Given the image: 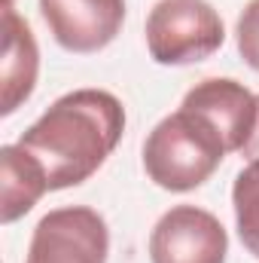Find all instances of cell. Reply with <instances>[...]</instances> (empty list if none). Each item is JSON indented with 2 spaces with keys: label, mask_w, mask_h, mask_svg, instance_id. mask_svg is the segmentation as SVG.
<instances>
[{
  "label": "cell",
  "mask_w": 259,
  "mask_h": 263,
  "mask_svg": "<svg viewBox=\"0 0 259 263\" xmlns=\"http://www.w3.org/2000/svg\"><path fill=\"white\" fill-rule=\"evenodd\" d=\"M235 43L247 65L259 73V0H250L235 25Z\"/></svg>",
  "instance_id": "obj_11"
},
{
  "label": "cell",
  "mask_w": 259,
  "mask_h": 263,
  "mask_svg": "<svg viewBox=\"0 0 259 263\" xmlns=\"http://www.w3.org/2000/svg\"><path fill=\"white\" fill-rule=\"evenodd\" d=\"M40 15L61 49L92 55L119 37L125 0H40Z\"/></svg>",
  "instance_id": "obj_6"
},
{
  "label": "cell",
  "mask_w": 259,
  "mask_h": 263,
  "mask_svg": "<svg viewBox=\"0 0 259 263\" xmlns=\"http://www.w3.org/2000/svg\"><path fill=\"white\" fill-rule=\"evenodd\" d=\"M226 25L207 0H159L146 15V49L156 65L183 67L210 59Z\"/></svg>",
  "instance_id": "obj_3"
},
{
  "label": "cell",
  "mask_w": 259,
  "mask_h": 263,
  "mask_svg": "<svg viewBox=\"0 0 259 263\" xmlns=\"http://www.w3.org/2000/svg\"><path fill=\"white\" fill-rule=\"evenodd\" d=\"M125 132V107L107 89H73L61 95L18 138L46 172L49 190L85 184L116 150Z\"/></svg>",
  "instance_id": "obj_1"
},
{
  "label": "cell",
  "mask_w": 259,
  "mask_h": 263,
  "mask_svg": "<svg viewBox=\"0 0 259 263\" xmlns=\"http://www.w3.org/2000/svg\"><path fill=\"white\" fill-rule=\"evenodd\" d=\"M256 107H259V95H256ZM241 156H247V159H259V110H256V126H253V135H250V141L244 144Z\"/></svg>",
  "instance_id": "obj_12"
},
{
  "label": "cell",
  "mask_w": 259,
  "mask_h": 263,
  "mask_svg": "<svg viewBox=\"0 0 259 263\" xmlns=\"http://www.w3.org/2000/svg\"><path fill=\"white\" fill-rule=\"evenodd\" d=\"M229 236L198 205H174L149 233V263H226Z\"/></svg>",
  "instance_id": "obj_5"
},
{
  "label": "cell",
  "mask_w": 259,
  "mask_h": 263,
  "mask_svg": "<svg viewBox=\"0 0 259 263\" xmlns=\"http://www.w3.org/2000/svg\"><path fill=\"white\" fill-rule=\"evenodd\" d=\"M110 230L89 205H67L40 217L25 263H107Z\"/></svg>",
  "instance_id": "obj_4"
},
{
  "label": "cell",
  "mask_w": 259,
  "mask_h": 263,
  "mask_svg": "<svg viewBox=\"0 0 259 263\" xmlns=\"http://www.w3.org/2000/svg\"><path fill=\"white\" fill-rule=\"evenodd\" d=\"M232 208L241 245L259 260V159H250L232 187Z\"/></svg>",
  "instance_id": "obj_10"
},
{
  "label": "cell",
  "mask_w": 259,
  "mask_h": 263,
  "mask_svg": "<svg viewBox=\"0 0 259 263\" xmlns=\"http://www.w3.org/2000/svg\"><path fill=\"white\" fill-rule=\"evenodd\" d=\"M183 107L207 117L229 147V153H241L256 126V95L232 80V77H210L195 83L183 95Z\"/></svg>",
  "instance_id": "obj_7"
},
{
  "label": "cell",
  "mask_w": 259,
  "mask_h": 263,
  "mask_svg": "<svg viewBox=\"0 0 259 263\" xmlns=\"http://www.w3.org/2000/svg\"><path fill=\"white\" fill-rule=\"evenodd\" d=\"M229 147L220 129L180 104L171 117L156 123L143 141V168L146 178L168 193H189L210 181V175L226 159Z\"/></svg>",
  "instance_id": "obj_2"
},
{
  "label": "cell",
  "mask_w": 259,
  "mask_h": 263,
  "mask_svg": "<svg viewBox=\"0 0 259 263\" xmlns=\"http://www.w3.org/2000/svg\"><path fill=\"white\" fill-rule=\"evenodd\" d=\"M0 181H3V199H0L3 223H15L43 199V193H49L43 165L18 144H6L0 150Z\"/></svg>",
  "instance_id": "obj_9"
},
{
  "label": "cell",
  "mask_w": 259,
  "mask_h": 263,
  "mask_svg": "<svg viewBox=\"0 0 259 263\" xmlns=\"http://www.w3.org/2000/svg\"><path fill=\"white\" fill-rule=\"evenodd\" d=\"M6 3H15V0H6Z\"/></svg>",
  "instance_id": "obj_13"
},
{
  "label": "cell",
  "mask_w": 259,
  "mask_h": 263,
  "mask_svg": "<svg viewBox=\"0 0 259 263\" xmlns=\"http://www.w3.org/2000/svg\"><path fill=\"white\" fill-rule=\"evenodd\" d=\"M40 73V49L34 40L31 25L15 12L12 3H3V62H0V83H3V107L0 114H15L37 86Z\"/></svg>",
  "instance_id": "obj_8"
}]
</instances>
